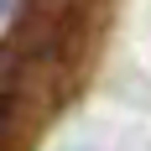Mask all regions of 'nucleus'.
I'll list each match as a JSON object with an SVG mask.
<instances>
[{"label":"nucleus","instance_id":"f257e3e1","mask_svg":"<svg viewBox=\"0 0 151 151\" xmlns=\"http://www.w3.org/2000/svg\"><path fill=\"white\" fill-rule=\"evenodd\" d=\"M5 5H11V0H0V16H5Z\"/></svg>","mask_w":151,"mask_h":151}]
</instances>
